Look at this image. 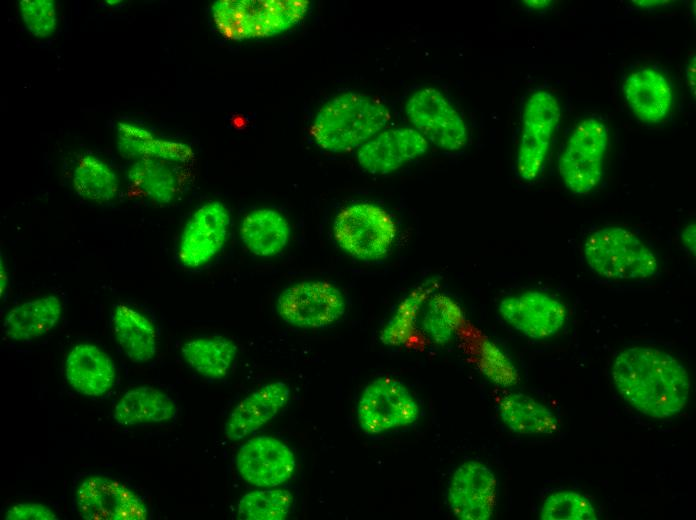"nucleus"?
Masks as SVG:
<instances>
[{
	"mask_svg": "<svg viewBox=\"0 0 696 520\" xmlns=\"http://www.w3.org/2000/svg\"><path fill=\"white\" fill-rule=\"evenodd\" d=\"M611 373L622 398L652 418L678 414L690 394L685 367L658 349L635 346L622 350L614 359Z\"/></svg>",
	"mask_w": 696,
	"mask_h": 520,
	"instance_id": "obj_1",
	"label": "nucleus"
},
{
	"mask_svg": "<svg viewBox=\"0 0 696 520\" xmlns=\"http://www.w3.org/2000/svg\"><path fill=\"white\" fill-rule=\"evenodd\" d=\"M389 120L390 113L380 102L358 93H343L320 108L310 133L323 150L341 153L361 147Z\"/></svg>",
	"mask_w": 696,
	"mask_h": 520,
	"instance_id": "obj_2",
	"label": "nucleus"
},
{
	"mask_svg": "<svg viewBox=\"0 0 696 520\" xmlns=\"http://www.w3.org/2000/svg\"><path fill=\"white\" fill-rule=\"evenodd\" d=\"M309 5L307 0H218L212 5V16L225 38H266L298 24Z\"/></svg>",
	"mask_w": 696,
	"mask_h": 520,
	"instance_id": "obj_3",
	"label": "nucleus"
},
{
	"mask_svg": "<svg viewBox=\"0 0 696 520\" xmlns=\"http://www.w3.org/2000/svg\"><path fill=\"white\" fill-rule=\"evenodd\" d=\"M584 256L594 273L608 279L650 278L659 266L654 252L633 232L619 226L590 234L584 244Z\"/></svg>",
	"mask_w": 696,
	"mask_h": 520,
	"instance_id": "obj_4",
	"label": "nucleus"
},
{
	"mask_svg": "<svg viewBox=\"0 0 696 520\" xmlns=\"http://www.w3.org/2000/svg\"><path fill=\"white\" fill-rule=\"evenodd\" d=\"M333 235L349 255L363 261H376L389 252L396 237V225L383 208L371 203H356L337 214Z\"/></svg>",
	"mask_w": 696,
	"mask_h": 520,
	"instance_id": "obj_5",
	"label": "nucleus"
},
{
	"mask_svg": "<svg viewBox=\"0 0 696 520\" xmlns=\"http://www.w3.org/2000/svg\"><path fill=\"white\" fill-rule=\"evenodd\" d=\"M607 142V128L595 118L574 128L559 159L561 178L572 193L585 195L599 184Z\"/></svg>",
	"mask_w": 696,
	"mask_h": 520,
	"instance_id": "obj_6",
	"label": "nucleus"
},
{
	"mask_svg": "<svg viewBox=\"0 0 696 520\" xmlns=\"http://www.w3.org/2000/svg\"><path fill=\"white\" fill-rule=\"evenodd\" d=\"M419 413V406L407 387L390 377L370 382L357 406L359 426L370 435L412 424Z\"/></svg>",
	"mask_w": 696,
	"mask_h": 520,
	"instance_id": "obj_7",
	"label": "nucleus"
},
{
	"mask_svg": "<svg viewBox=\"0 0 696 520\" xmlns=\"http://www.w3.org/2000/svg\"><path fill=\"white\" fill-rule=\"evenodd\" d=\"M405 115L417 132L440 149L457 151L467 142L463 119L435 88L414 92L405 103Z\"/></svg>",
	"mask_w": 696,
	"mask_h": 520,
	"instance_id": "obj_8",
	"label": "nucleus"
},
{
	"mask_svg": "<svg viewBox=\"0 0 696 520\" xmlns=\"http://www.w3.org/2000/svg\"><path fill=\"white\" fill-rule=\"evenodd\" d=\"M277 312L284 322L299 328H324L345 313L343 294L325 281H303L281 292Z\"/></svg>",
	"mask_w": 696,
	"mask_h": 520,
	"instance_id": "obj_9",
	"label": "nucleus"
},
{
	"mask_svg": "<svg viewBox=\"0 0 696 520\" xmlns=\"http://www.w3.org/2000/svg\"><path fill=\"white\" fill-rule=\"evenodd\" d=\"M560 115L556 98L547 91L534 92L526 101L516 161L522 179L531 181L538 176Z\"/></svg>",
	"mask_w": 696,
	"mask_h": 520,
	"instance_id": "obj_10",
	"label": "nucleus"
},
{
	"mask_svg": "<svg viewBox=\"0 0 696 520\" xmlns=\"http://www.w3.org/2000/svg\"><path fill=\"white\" fill-rule=\"evenodd\" d=\"M229 225L230 216L222 203L211 201L198 208L180 237V263L190 269L209 263L223 248Z\"/></svg>",
	"mask_w": 696,
	"mask_h": 520,
	"instance_id": "obj_11",
	"label": "nucleus"
},
{
	"mask_svg": "<svg viewBox=\"0 0 696 520\" xmlns=\"http://www.w3.org/2000/svg\"><path fill=\"white\" fill-rule=\"evenodd\" d=\"M78 512L87 520H145L144 501L125 485L103 476H91L76 491Z\"/></svg>",
	"mask_w": 696,
	"mask_h": 520,
	"instance_id": "obj_12",
	"label": "nucleus"
},
{
	"mask_svg": "<svg viewBox=\"0 0 696 520\" xmlns=\"http://www.w3.org/2000/svg\"><path fill=\"white\" fill-rule=\"evenodd\" d=\"M236 466L247 483L277 487L289 480L296 460L292 450L281 440L262 435L247 440L238 450Z\"/></svg>",
	"mask_w": 696,
	"mask_h": 520,
	"instance_id": "obj_13",
	"label": "nucleus"
},
{
	"mask_svg": "<svg viewBox=\"0 0 696 520\" xmlns=\"http://www.w3.org/2000/svg\"><path fill=\"white\" fill-rule=\"evenodd\" d=\"M499 312L509 326L532 339L554 336L567 316L561 301L540 291H526L503 299Z\"/></svg>",
	"mask_w": 696,
	"mask_h": 520,
	"instance_id": "obj_14",
	"label": "nucleus"
},
{
	"mask_svg": "<svg viewBox=\"0 0 696 520\" xmlns=\"http://www.w3.org/2000/svg\"><path fill=\"white\" fill-rule=\"evenodd\" d=\"M497 481L493 471L478 461H467L454 472L448 489L452 513L461 520H487L494 511Z\"/></svg>",
	"mask_w": 696,
	"mask_h": 520,
	"instance_id": "obj_15",
	"label": "nucleus"
},
{
	"mask_svg": "<svg viewBox=\"0 0 696 520\" xmlns=\"http://www.w3.org/2000/svg\"><path fill=\"white\" fill-rule=\"evenodd\" d=\"M428 141L414 128L381 131L359 147V165L371 174H388L423 155Z\"/></svg>",
	"mask_w": 696,
	"mask_h": 520,
	"instance_id": "obj_16",
	"label": "nucleus"
},
{
	"mask_svg": "<svg viewBox=\"0 0 696 520\" xmlns=\"http://www.w3.org/2000/svg\"><path fill=\"white\" fill-rule=\"evenodd\" d=\"M289 396L290 388L282 381L268 383L253 391L230 413L225 424L227 438L237 441L254 433L282 410Z\"/></svg>",
	"mask_w": 696,
	"mask_h": 520,
	"instance_id": "obj_17",
	"label": "nucleus"
},
{
	"mask_svg": "<svg viewBox=\"0 0 696 520\" xmlns=\"http://www.w3.org/2000/svg\"><path fill=\"white\" fill-rule=\"evenodd\" d=\"M623 94L633 113L647 123L661 122L673 101L669 80L651 68H641L626 77Z\"/></svg>",
	"mask_w": 696,
	"mask_h": 520,
	"instance_id": "obj_18",
	"label": "nucleus"
},
{
	"mask_svg": "<svg viewBox=\"0 0 696 520\" xmlns=\"http://www.w3.org/2000/svg\"><path fill=\"white\" fill-rule=\"evenodd\" d=\"M65 374L69 384L88 396H100L113 385L115 369L111 358L91 344H78L67 355Z\"/></svg>",
	"mask_w": 696,
	"mask_h": 520,
	"instance_id": "obj_19",
	"label": "nucleus"
},
{
	"mask_svg": "<svg viewBox=\"0 0 696 520\" xmlns=\"http://www.w3.org/2000/svg\"><path fill=\"white\" fill-rule=\"evenodd\" d=\"M62 316V303L47 295L14 306L6 315L2 331L11 340L27 342L49 332Z\"/></svg>",
	"mask_w": 696,
	"mask_h": 520,
	"instance_id": "obj_20",
	"label": "nucleus"
},
{
	"mask_svg": "<svg viewBox=\"0 0 696 520\" xmlns=\"http://www.w3.org/2000/svg\"><path fill=\"white\" fill-rule=\"evenodd\" d=\"M240 237L252 254L273 257L287 246L290 226L280 212L268 208L256 209L243 218Z\"/></svg>",
	"mask_w": 696,
	"mask_h": 520,
	"instance_id": "obj_21",
	"label": "nucleus"
},
{
	"mask_svg": "<svg viewBox=\"0 0 696 520\" xmlns=\"http://www.w3.org/2000/svg\"><path fill=\"white\" fill-rule=\"evenodd\" d=\"M118 147L127 158L159 159L166 162L187 163L194 157L190 146L177 141L154 136L144 128L130 123H119L117 127Z\"/></svg>",
	"mask_w": 696,
	"mask_h": 520,
	"instance_id": "obj_22",
	"label": "nucleus"
},
{
	"mask_svg": "<svg viewBox=\"0 0 696 520\" xmlns=\"http://www.w3.org/2000/svg\"><path fill=\"white\" fill-rule=\"evenodd\" d=\"M113 329L126 356L136 363L151 360L157 351V335L152 322L135 309L118 304L114 310Z\"/></svg>",
	"mask_w": 696,
	"mask_h": 520,
	"instance_id": "obj_23",
	"label": "nucleus"
},
{
	"mask_svg": "<svg viewBox=\"0 0 696 520\" xmlns=\"http://www.w3.org/2000/svg\"><path fill=\"white\" fill-rule=\"evenodd\" d=\"M176 413L175 401L158 389L140 386L127 391L114 408L113 418L122 425L167 421Z\"/></svg>",
	"mask_w": 696,
	"mask_h": 520,
	"instance_id": "obj_24",
	"label": "nucleus"
},
{
	"mask_svg": "<svg viewBox=\"0 0 696 520\" xmlns=\"http://www.w3.org/2000/svg\"><path fill=\"white\" fill-rule=\"evenodd\" d=\"M499 414L504 424L518 434H552L558 427L549 408L522 393L504 396L499 403Z\"/></svg>",
	"mask_w": 696,
	"mask_h": 520,
	"instance_id": "obj_25",
	"label": "nucleus"
},
{
	"mask_svg": "<svg viewBox=\"0 0 696 520\" xmlns=\"http://www.w3.org/2000/svg\"><path fill=\"white\" fill-rule=\"evenodd\" d=\"M183 358L198 374L209 379L226 376L237 355L236 344L223 336L199 337L181 348Z\"/></svg>",
	"mask_w": 696,
	"mask_h": 520,
	"instance_id": "obj_26",
	"label": "nucleus"
},
{
	"mask_svg": "<svg viewBox=\"0 0 696 520\" xmlns=\"http://www.w3.org/2000/svg\"><path fill=\"white\" fill-rule=\"evenodd\" d=\"M127 178L135 190L159 204L170 203L177 194L178 181L166 161L135 160L128 168Z\"/></svg>",
	"mask_w": 696,
	"mask_h": 520,
	"instance_id": "obj_27",
	"label": "nucleus"
},
{
	"mask_svg": "<svg viewBox=\"0 0 696 520\" xmlns=\"http://www.w3.org/2000/svg\"><path fill=\"white\" fill-rule=\"evenodd\" d=\"M73 187L85 199L106 202L116 196L118 180L104 161L94 155H85L73 171Z\"/></svg>",
	"mask_w": 696,
	"mask_h": 520,
	"instance_id": "obj_28",
	"label": "nucleus"
},
{
	"mask_svg": "<svg viewBox=\"0 0 696 520\" xmlns=\"http://www.w3.org/2000/svg\"><path fill=\"white\" fill-rule=\"evenodd\" d=\"M293 503L292 494L275 487L245 494L238 502V514L249 520L285 519Z\"/></svg>",
	"mask_w": 696,
	"mask_h": 520,
	"instance_id": "obj_29",
	"label": "nucleus"
},
{
	"mask_svg": "<svg viewBox=\"0 0 696 520\" xmlns=\"http://www.w3.org/2000/svg\"><path fill=\"white\" fill-rule=\"evenodd\" d=\"M462 319L459 306L446 296H437L429 303L424 316L423 328L437 343L447 342L458 328Z\"/></svg>",
	"mask_w": 696,
	"mask_h": 520,
	"instance_id": "obj_30",
	"label": "nucleus"
},
{
	"mask_svg": "<svg viewBox=\"0 0 696 520\" xmlns=\"http://www.w3.org/2000/svg\"><path fill=\"white\" fill-rule=\"evenodd\" d=\"M543 520H595L596 511L591 501L574 491H559L549 495L543 503Z\"/></svg>",
	"mask_w": 696,
	"mask_h": 520,
	"instance_id": "obj_31",
	"label": "nucleus"
},
{
	"mask_svg": "<svg viewBox=\"0 0 696 520\" xmlns=\"http://www.w3.org/2000/svg\"><path fill=\"white\" fill-rule=\"evenodd\" d=\"M22 19L27 29L38 37H47L56 28L54 3L49 0H23L19 3Z\"/></svg>",
	"mask_w": 696,
	"mask_h": 520,
	"instance_id": "obj_32",
	"label": "nucleus"
},
{
	"mask_svg": "<svg viewBox=\"0 0 696 520\" xmlns=\"http://www.w3.org/2000/svg\"><path fill=\"white\" fill-rule=\"evenodd\" d=\"M481 366L483 373L497 384L507 386L517 381L513 366L494 345L488 344L484 347Z\"/></svg>",
	"mask_w": 696,
	"mask_h": 520,
	"instance_id": "obj_33",
	"label": "nucleus"
},
{
	"mask_svg": "<svg viewBox=\"0 0 696 520\" xmlns=\"http://www.w3.org/2000/svg\"><path fill=\"white\" fill-rule=\"evenodd\" d=\"M7 520H57V515L48 507L38 503H19L6 513Z\"/></svg>",
	"mask_w": 696,
	"mask_h": 520,
	"instance_id": "obj_34",
	"label": "nucleus"
},
{
	"mask_svg": "<svg viewBox=\"0 0 696 520\" xmlns=\"http://www.w3.org/2000/svg\"><path fill=\"white\" fill-rule=\"evenodd\" d=\"M696 227L695 223H691L683 230L681 234V241L685 248L690 252L695 254V244H696Z\"/></svg>",
	"mask_w": 696,
	"mask_h": 520,
	"instance_id": "obj_35",
	"label": "nucleus"
},
{
	"mask_svg": "<svg viewBox=\"0 0 696 520\" xmlns=\"http://www.w3.org/2000/svg\"><path fill=\"white\" fill-rule=\"evenodd\" d=\"M686 78H687V84L690 88V92L692 93L693 97L695 98V86H696V58L695 54L690 58L687 67H686Z\"/></svg>",
	"mask_w": 696,
	"mask_h": 520,
	"instance_id": "obj_36",
	"label": "nucleus"
},
{
	"mask_svg": "<svg viewBox=\"0 0 696 520\" xmlns=\"http://www.w3.org/2000/svg\"><path fill=\"white\" fill-rule=\"evenodd\" d=\"M632 3H634L635 5L640 6V7L651 8V7H660L662 5H666L669 3V1H647V0L638 1L637 0V1H632Z\"/></svg>",
	"mask_w": 696,
	"mask_h": 520,
	"instance_id": "obj_37",
	"label": "nucleus"
},
{
	"mask_svg": "<svg viewBox=\"0 0 696 520\" xmlns=\"http://www.w3.org/2000/svg\"><path fill=\"white\" fill-rule=\"evenodd\" d=\"M523 3L531 8H542L550 5L552 3L551 1H545V0H530V1H523Z\"/></svg>",
	"mask_w": 696,
	"mask_h": 520,
	"instance_id": "obj_38",
	"label": "nucleus"
},
{
	"mask_svg": "<svg viewBox=\"0 0 696 520\" xmlns=\"http://www.w3.org/2000/svg\"><path fill=\"white\" fill-rule=\"evenodd\" d=\"M6 286H7V274L5 272V268L3 267V260H1V298L3 299V295L6 291Z\"/></svg>",
	"mask_w": 696,
	"mask_h": 520,
	"instance_id": "obj_39",
	"label": "nucleus"
}]
</instances>
